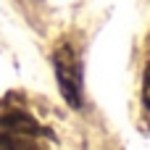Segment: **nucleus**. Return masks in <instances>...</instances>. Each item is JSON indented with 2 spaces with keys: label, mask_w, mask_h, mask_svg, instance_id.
<instances>
[{
  "label": "nucleus",
  "mask_w": 150,
  "mask_h": 150,
  "mask_svg": "<svg viewBox=\"0 0 150 150\" xmlns=\"http://www.w3.org/2000/svg\"><path fill=\"white\" fill-rule=\"evenodd\" d=\"M32 148H37V145L29 142L21 134H11V132H3L0 134V150H32Z\"/></svg>",
  "instance_id": "obj_3"
},
{
  "label": "nucleus",
  "mask_w": 150,
  "mask_h": 150,
  "mask_svg": "<svg viewBox=\"0 0 150 150\" xmlns=\"http://www.w3.org/2000/svg\"><path fill=\"white\" fill-rule=\"evenodd\" d=\"M142 100L150 108V63H148V69H145V79H142Z\"/></svg>",
  "instance_id": "obj_4"
},
{
  "label": "nucleus",
  "mask_w": 150,
  "mask_h": 150,
  "mask_svg": "<svg viewBox=\"0 0 150 150\" xmlns=\"http://www.w3.org/2000/svg\"><path fill=\"white\" fill-rule=\"evenodd\" d=\"M55 79L63 100L71 108L82 105V63L71 45H61L55 50Z\"/></svg>",
  "instance_id": "obj_1"
},
{
  "label": "nucleus",
  "mask_w": 150,
  "mask_h": 150,
  "mask_svg": "<svg viewBox=\"0 0 150 150\" xmlns=\"http://www.w3.org/2000/svg\"><path fill=\"white\" fill-rule=\"evenodd\" d=\"M0 129L3 132H11V134H21V137H34L40 134V124L26 116V113H3L0 116Z\"/></svg>",
  "instance_id": "obj_2"
}]
</instances>
